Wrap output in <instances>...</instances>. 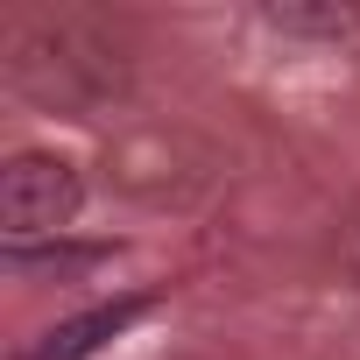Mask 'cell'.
Listing matches in <instances>:
<instances>
[{
    "label": "cell",
    "instance_id": "6da1fadb",
    "mask_svg": "<svg viewBox=\"0 0 360 360\" xmlns=\"http://www.w3.org/2000/svg\"><path fill=\"white\" fill-rule=\"evenodd\" d=\"M78 212V176L57 155H22L0 169V219L8 233H57Z\"/></svg>",
    "mask_w": 360,
    "mask_h": 360
},
{
    "label": "cell",
    "instance_id": "7a4b0ae2",
    "mask_svg": "<svg viewBox=\"0 0 360 360\" xmlns=\"http://www.w3.org/2000/svg\"><path fill=\"white\" fill-rule=\"evenodd\" d=\"M141 304H113V311H92V318H71L64 332H50V346H43V360H85L99 339H113L127 318H134Z\"/></svg>",
    "mask_w": 360,
    "mask_h": 360
}]
</instances>
